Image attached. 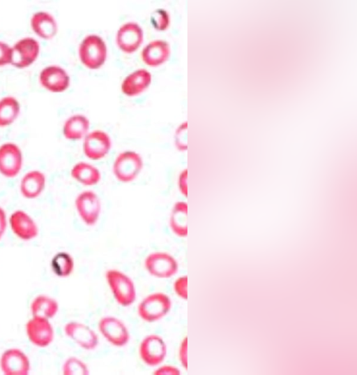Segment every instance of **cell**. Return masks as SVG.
<instances>
[{"label": "cell", "instance_id": "6da1fadb", "mask_svg": "<svg viewBox=\"0 0 357 375\" xmlns=\"http://www.w3.org/2000/svg\"><path fill=\"white\" fill-rule=\"evenodd\" d=\"M105 279L114 300L119 305L126 307L135 302L136 288L129 276L119 270L109 269L105 272Z\"/></svg>", "mask_w": 357, "mask_h": 375}, {"label": "cell", "instance_id": "7a4b0ae2", "mask_svg": "<svg viewBox=\"0 0 357 375\" xmlns=\"http://www.w3.org/2000/svg\"><path fill=\"white\" fill-rule=\"evenodd\" d=\"M171 298L165 293L155 292L146 295L137 306V314L147 323L164 318L172 309Z\"/></svg>", "mask_w": 357, "mask_h": 375}, {"label": "cell", "instance_id": "3957f363", "mask_svg": "<svg viewBox=\"0 0 357 375\" xmlns=\"http://www.w3.org/2000/svg\"><path fill=\"white\" fill-rule=\"evenodd\" d=\"M142 156L134 151H124L115 159L112 171L115 178L122 183L134 181L143 168Z\"/></svg>", "mask_w": 357, "mask_h": 375}, {"label": "cell", "instance_id": "277c9868", "mask_svg": "<svg viewBox=\"0 0 357 375\" xmlns=\"http://www.w3.org/2000/svg\"><path fill=\"white\" fill-rule=\"evenodd\" d=\"M82 63L90 69L101 67L107 58L105 41L97 35H89L82 41L79 48Z\"/></svg>", "mask_w": 357, "mask_h": 375}, {"label": "cell", "instance_id": "5b68a950", "mask_svg": "<svg viewBox=\"0 0 357 375\" xmlns=\"http://www.w3.org/2000/svg\"><path fill=\"white\" fill-rule=\"evenodd\" d=\"M144 267L149 274L155 278L169 279L177 273L178 263L172 254L155 251L146 257Z\"/></svg>", "mask_w": 357, "mask_h": 375}, {"label": "cell", "instance_id": "8992f818", "mask_svg": "<svg viewBox=\"0 0 357 375\" xmlns=\"http://www.w3.org/2000/svg\"><path fill=\"white\" fill-rule=\"evenodd\" d=\"M167 351L164 339L155 334L146 336L139 346V355L141 360L150 367L160 365L166 358Z\"/></svg>", "mask_w": 357, "mask_h": 375}, {"label": "cell", "instance_id": "52a82bcc", "mask_svg": "<svg viewBox=\"0 0 357 375\" xmlns=\"http://www.w3.org/2000/svg\"><path fill=\"white\" fill-rule=\"evenodd\" d=\"M75 206L79 216L86 226H93L98 222L101 203L94 191L86 190L79 193L75 198Z\"/></svg>", "mask_w": 357, "mask_h": 375}, {"label": "cell", "instance_id": "ba28073f", "mask_svg": "<svg viewBox=\"0 0 357 375\" xmlns=\"http://www.w3.org/2000/svg\"><path fill=\"white\" fill-rule=\"evenodd\" d=\"M102 336L112 346H125L130 340V333L125 323L112 316L102 317L98 324Z\"/></svg>", "mask_w": 357, "mask_h": 375}, {"label": "cell", "instance_id": "9c48e42d", "mask_svg": "<svg viewBox=\"0 0 357 375\" xmlns=\"http://www.w3.org/2000/svg\"><path fill=\"white\" fill-rule=\"evenodd\" d=\"M23 165L22 153L13 142L0 146V173L6 178H14L20 172Z\"/></svg>", "mask_w": 357, "mask_h": 375}, {"label": "cell", "instance_id": "30bf717a", "mask_svg": "<svg viewBox=\"0 0 357 375\" xmlns=\"http://www.w3.org/2000/svg\"><path fill=\"white\" fill-rule=\"evenodd\" d=\"M29 340L38 347H46L54 339V329L49 319L33 316L26 324Z\"/></svg>", "mask_w": 357, "mask_h": 375}, {"label": "cell", "instance_id": "8fae6325", "mask_svg": "<svg viewBox=\"0 0 357 375\" xmlns=\"http://www.w3.org/2000/svg\"><path fill=\"white\" fill-rule=\"evenodd\" d=\"M63 330L68 338L86 351L95 349L99 344L96 332L82 323L70 321L65 325Z\"/></svg>", "mask_w": 357, "mask_h": 375}, {"label": "cell", "instance_id": "7c38bea8", "mask_svg": "<svg viewBox=\"0 0 357 375\" xmlns=\"http://www.w3.org/2000/svg\"><path fill=\"white\" fill-rule=\"evenodd\" d=\"M0 367L6 375H26L30 371V361L20 349L8 348L1 355Z\"/></svg>", "mask_w": 357, "mask_h": 375}, {"label": "cell", "instance_id": "4fadbf2b", "mask_svg": "<svg viewBox=\"0 0 357 375\" xmlns=\"http://www.w3.org/2000/svg\"><path fill=\"white\" fill-rule=\"evenodd\" d=\"M111 139L107 133L96 130L87 133L83 142V151L89 159L98 161L107 156L111 149Z\"/></svg>", "mask_w": 357, "mask_h": 375}, {"label": "cell", "instance_id": "5bb4252c", "mask_svg": "<svg viewBox=\"0 0 357 375\" xmlns=\"http://www.w3.org/2000/svg\"><path fill=\"white\" fill-rule=\"evenodd\" d=\"M13 233L19 239L29 241L38 235V227L33 219L22 209L14 211L8 218Z\"/></svg>", "mask_w": 357, "mask_h": 375}, {"label": "cell", "instance_id": "9a60e30c", "mask_svg": "<svg viewBox=\"0 0 357 375\" xmlns=\"http://www.w3.org/2000/svg\"><path fill=\"white\" fill-rule=\"evenodd\" d=\"M11 64L17 68L31 65L37 59L40 46L34 38L27 37L17 41L12 47Z\"/></svg>", "mask_w": 357, "mask_h": 375}, {"label": "cell", "instance_id": "2e32d148", "mask_svg": "<svg viewBox=\"0 0 357 375\" xmlns=\"http://www.w3.org/2000/svg\"><path fill=\"white\" fill-rule=\"evenodd\" d=\"M143 41V31L140 26L135 22L123 24L116 34L118 47L124 52L132 53L136 51Z\"/></svg>", "mask_w": 357, "mask_h": 375}, {"label": "cell", "instance_id": "e0dca14e", "mask_svg": "<svg viewBox=\"0 0 357 375\" xmlns=\"http://www.w3.org/2000/svg\"><path fill=\"white\" fill-rule=\"evenodd\" d=\"M42 86L50 91L60 93L66 90L70 84V78L66 71L57 66H50L43 68L39 76Z\"/></svg>", "mask_w": 357, "mask_h": 375}, {"label": "cell", "instance_id": "ac0fdd59", "mask_svg": "<svg viewBox=\"0 0 357 375\" xmlns=\"http://www.w3.org/2000/svg\"><path fill=\"white\" fill-rule=\"evenodd\" d=\"M46 185V177L40 170H33L25 173L20 183L22 196L26 199H35L44 191Z\"/></svg>", "mask_w": 357, "mask_h": 375}, {"label": "cell", "instance_id": "d6986e66", "mask_svg": "<svg viewBox=\"0 0 357 375\" xmlns=\"http://www.w3.org/2000/svg\"><path fill=\"white\" fill-rule=\"evenodd\" d=\"M170 55L169 43L162 40H155L146 45L142 51L143 61L149 66H158L165 63Z\"/></svg>", "mask_w": 357, "mask_h": 375}, {"label": "cell", "instance_id": "ffe728a7", "mask_svg": "<svg viewBox=\"0 0 357 375\" xmlns=\"http://www.w3.org/2000/svg\"><path fill=\"white\" fill-rule=\"evenodd\" d=\"M151 82V74L146 69H138L123 80L121 91L128 96H134L144 91Z\"/></svg>", "mask_w": 357, "mask_h": 375}, {"label": "cell", "instance_id": "44dd1931", "mask_svg": "<svg viewBox=\"0 0 357 375\" xmlns=\"http://www.w3.org/2000/svg\"><path fill=\"white\" fill-rule=\"evenodd\" d=\"M33 32L43 39L52 38L57 32V25L53 17L45 12H37L31 19Z\"/></svg>", "mask_w": 357, "mask_h": 375}, {"label": "cell", "instance_id": "7402d4cb", "mask_svg": "<svg viewBox=\"0 0 357 375\" xmlns=\"http://www.w3.org/2000/svg\"><path fill=\"white\" fill-rule=\"evenodd\" d=\"M188 205L184 201H178L173 205L169 219V228L178 237H185L187 227Z\"/></svg>", "mask_w": 357, "mask_h": 375}, {"label": "cell", "instance_id": "603a6c76", "mask_svg": "<svg viewBox=\"0 0 357 375\" xmlns=\"http://www.w3.org/2000/svg\"><path fill=\"white\" fill-rule=\"evenodd\" d=\"M71 177L78 183L85 186H93L97 184L101 179L100 170L86 162L75 163L70 170Z\"/></svg>", "mask_w": 357, "mask_h": 375}, {"label": "cell", "instance_id": "cb8c5ba5", "mask_svg": "<svg viewBox=\"0 0 357 375\" xmlns=\"http://www.w3.org/2000/svg\"><path fill=\"white\" fill-rule=\"evenodd\" d=\"M89 126L90 123L87 117L82 115H75L65 122L63 134L68 140H79L87 134Z\"/></svg>", "mask_w": 357, "mask_h": 375}, {"label": "cell", "instance_id": "d4e9b609", "mask_svg": "<svg viewBox=\"0 0 357 375\" xmlns=\"http://www.w3.org/2000/svg\"><path fill=\"white\" fill-rule=\"evenodd\" d=\"M30 310L32 316L50 319L57 314L59 304L55 299L50 296L40 295L32 300Z\"/></svg>", "mask_w": 357, "mask_h": 375}, {"label": "cell", "instance_id": "484cf974", "mask_svg": "<svg viewBox=\"0 0 357 375\" xmlns=\"http://www.w3.org/2000/svg\"><path fill=\"white\" fill-rule=\"evenodd\" d=\"M20 110L19 102L12 96L0 100V127L12 124L17 118Z\"/></svg>", "mask_w": 357, "mask_h": 375}, {"label": "cell", "instance_id": "4316f807", "mask_svg": "<svg viewBox=\"0 0 357 375\" xmlns=\"http://www.w3.org/2000/svg\"><path fill=\"white\" fill-rule=\"evenodd\" d=\"M53 273L59 277H67L70 276L75 266V263L71 255L65 251L56 253L52 258L50 263Z\"/></svg>", "mask_w": 357, "mask_h": 375}, {"label": "cell", "instance_id": "83f0119b", "mask_svg": "<svg viewBox=\"0 0 357 375\" xmlns=\"http://www.w3.org/2000/svg\"><path fill=\"white\" fill-rule=\"evenodd\" d=\"M62 370L65 375H86L89 374L87 365L76 357L68 358L64 362Z\"/></svg>", "mask_w": 357, "mask_h": 375}, {"label": "cell", "instance_id": "f1b7e54d", "mask_svg": "<svg viewBox=\"0 0 357 375\" xmlns=\"http://www.w3.org/2000/svg\"><path fill=\"white\" fill-rule=\"evenodd\" d=\"M150 22L155 30L160 31H165L169 24V14L163 8H157L151 13Z\"/></svg>", "mask_w": 357, "mask_h": 375}, {"label": "cell", "instance_id": "f546056e", "mask_svg": "<svg viewBox=\"0 0 357 375\" xmlns=\"http://www.w3.org/2000/svg\"><path fill=\"white\" fill-rule=\"evenodd\" d=\"M187 122L182 123L175 131L174 142L176 147L180 151L187 149Z\"/></svg>", "mask_w": 357, "mask_h": 375}, {"label": "cell", "instance_id": "4dcf8cb0", "mask_svg": "<svg viewBox=\"0 0 357 375\" xmlns=\"http://www.w3.org/2000/svg\"><path fill=\"white\" fill-rule=\"evenodd\" d=\"M188 277L186 275L178 277L173 284V289L176 295L180 298L188 299Z\"/></svg>", "mask_w": 357, "mask_h": 375}, {"label": "cell", "instance_id": "1f68e13d", "mask_svg": "<svg viewBox=\"0 0 357 375\" xmlns=\"http://www.w3.org/2000/svg\"><path fill=\"white\" fill-rule=\"evenodd\" d=\"M13 50L8 44L0 41V66L11 64Z\"/></svg>", "mask_w": 357, "mask_h": 375}, {"label": "cell", "instance_id": "d6a6232c", "mask_svg": "<svg viewBox=\"0 0 357 375\" xmlns=\"http://www.w3.org/2000/svg\"><path fill=\"white\" fill-rule=\"evenodd\" d=\"M188 337H185L180 343L178 351V357L179 362L184 369L188 368Z\"/></svg>", "mask_w": 357, "mask_h": 375}, {"label": "cell", "instance_id": "836d02e7", "mask_svg": "<svg viewBox=\"0 0 357 375\" xmlns=\"http://www.w3.org/2000/svg\"><path fill=\"white\" fill-rule=\"evenodd\" d=\"M180 370L174 365H165L158 367L153 373L154 375H178Z\"/></svg>", "mask_w": 357, "mask_h": 375}, {"label": "cell", "instance_id": "e575fe53", "mask_svg": "<svg viewBox=\"0 0 357 375\" xmlns=\"http://www.w3.org/2000/svg\"><path fill=\"white\" fill-rule=\"evenodd\" d=\"M187 179L188 170L187 169H184L178 175L177 184L180 193L185 197L188 196Z\"/></svg>", "mask_w": 357, "mask_h": 375}, {"label": "cell", "instance_id": "d590c367", "mask_svg": "<svg viewBox=\"0 0 357 375\" xmlns=\"http://www.w3.org/2000/svg\"><path fill=\"white\" fill-rule=\"evenodd\" d=\"M8 223V221L7 220L6 213L5 210L0 207V240L5 234Z\"/></svg>", "mask_w": 357, "mask_h": 375}]
</instances>
